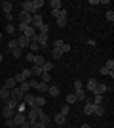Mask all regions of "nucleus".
I'll return each instance as SVG.
<instances>
[{
  "mask_svg": "<svg viewBox=\"0 0 114 128\" xmlns=\"http://www.w3.org/2000/svg\"><path fill=\"white\" fill-rule=\"evenodd\" d=\"M42 6H44V0H33V12H34V14H36ZM34 14H33V16H34Z\"/></svg>",
  "mask_w": 114,
  "mask_h": 128,
  "instance_id": "obj_19",
  "label": "nucleus"
},
{
  "mask_svg": "<svg viewBox=\"0 0 114 128\" xmlns=\"http://www.w3.org/2000/svg\"><path fill=\"white\" fill-rule=\"evenodd\" d=\"M17 111H13V109H10V107H4L2 109V115H4V118H13V115H15Z\"/></svg>",
  "mask_w": 114,
  "mask_h": 128,
  "instance_id": "obj_15",
  "label": "nucleus"
},
{
  "mask_svg": "<svg viewBox=\"0 0 114 128\" xmlns=\"http://www.w3.org/2000/svg\"><path fill=\"white\" fill-rule=\"evenodd\" d=\"M25 59H27V61H33V59H34V54H27V56H25Z\"/></svg>",
  "mask_w": 114,
  "mask_h": 128,
  "instance_id": "obj_50",
  "label": "nucleus"
},
{
  "mask_svg": "<svg viewBox=\"0 0 114 128\" xmlns=\"http://www.w3.org/2000/svg\"><path fill=\"white\" fill-rule=\"evenodd\" d=\"M29 42H31V40H29L27 36H23V34L17 38V44H19V48H21V50L23 48H29Z\"/></svg>",
  "mask_w": 114,
  "mask_h": 128,
  "instance_id": "obj_12",
  "label": "nucleus"
},
{
  "mask_svg": "<svg viewBox=\"0 0 114 128\" xmlns=\"http://www.w3.org/2000/svg\"><path fill=\"white\" fill-rule=\"evenodd\" d=\"M33 128H48V126H46L44 122H40V120H38V122H34V124H33Z\"/></svg>",
  "mask_w": 114,
  "mask_h": 128,
  "instance_id": "obj_46",
  "label": "nucleus"
},
{
  "mask_svg": "<svg viewBox=\"0 0 114 128\" xmlns=\"http://www.w3.org/2000/svg\"><path fill=\"white\" fill-rule=\"evenodd\" d=\"M33 61H34V65H38V67H42V65L46 63V59H44L42 54H34V59H33Z\"/></svg>",
  "mask_w": 114,
  "mask_h": 128,
  "instance_id": "obj_14",
  "label": "nucleus"
},
{
  "mask_svg": "<svg viewBox=\"0 0 114 128\" xmlns=\"http://www.w3.org/2000/svg\"><path fill=\"white\" fill-rule=\"evenodd\" d=\"M53 120H55V124H65V120H67V115H65V113H57Z\"/></svg>",
  "mask_w": 114,
  "mask_h": 128,
  "instance_id": "obj_17",
  "label": "nucleus"
},
{
  "mask_svg": "<svg viewBox=\"0 0 114 128\" xmlns=\"http://www.w3.org/2000/svg\"><path fill=\"white\" fill-rule=\"evenodd\" d=\"M84 88V82L82 80H74V90H82Z\"/></svg>",
  "mask_w": 114,
  "mask_h": 128,
  "instance_id": "obj_41",
  "label": "nucleus"
},
{
  "mask_svg": "<svg viewBox=\"0 0 114 128\" xmlns=\"http://www.w3.org/2000/svg\"><path fill=\"white\" fill-rule=\"evenodd\" d=\"M74 96H76V102H78V100H86V90H84V88H82V90H74Z\"/></svg>",
  "mask_w": 114,
  "mask_h": 128,
  "instance_id": "obj_22",
  "label": "nucleus"
},
{
  "mask_svg": "<svg viewBox=\"0 0 114 128\" xmlns=\"http://www.w3.org/2000/svg\"><path fill=\"white\" fill-rule=\"evenodd\" d=\"M107 19H109V21H114V12H112V10L107 12Z\"/></svg>",
  "mask_w": 114,
  "mask_h": 128,
  "instance_id": "obj_47",
  "label": "nucleus"
},
{
  "mask_svg": "<svg viewBox=\"0 0 114 128\" xmlns=\"http://www.w3.org/2000/svg\"><path fill=\"white\" fill-rule=\"evenodd\" d=\"M97 82H99V80L89 78V80H87V90H89V92H93V90H95V86H97Z\"/></svg>",
  "mask_w": 114,
  "mask_h": 128,
  "instance_id": "obj_32",
  "label": "nucleus"
},
{
  "mask_svg": "<svg viewBox=\"0 0 114 128\" xmlns=\"http://www.w3.org/2000/svg\"><path fill=\"white\" fill-rule=\"evenodd\" d=\"M6 126H8V128H15V124H13V118H6Z\"/></svg>",
  "mask_w": 114,
  "mask_h": 128,
  "instance_id": "obj_44",
  "label": "nucleus"
},
{
  "mask_svg": "<svg viewBox=\"0 0 114 128\" xmlns=\"http://www.w3.org/2000/svg\"><path fill=\"white\" fill-rule=\"evenodd\" d=\"M21 12H27V14H31L33 16L34 12H33V0H27V2H21Z\"/></svg>",
  "mask_w": 114,
  "mask_h": 128,
  "instance_id": "obj_9",
  "label": "nucleus"
},
{
  "mask_svg": "<svg viewBox=\"0 0 114 128\" xmlns=\"http://www.w3.org/2000/svg\"><path fill=\"white\" fill-rule=\"evenodd\" d=\"M38 120H40V122H44V124H46V126H48V124H49V115H48V113H40V115H38Z\"/></svg>",
  "mask_w": 114,
  "mask_h": 128,
  "instance_id": "obj_18",
  "label": "nucleus"
},
{
  "mask_svg": "<svg viewBox=\"0 0 114 128\" xmlns=\"http://www.w3.org/2000/svg\"><path fill=\"white\" fill-rule=\"evenodd\" d=\"M8 48H10L11 52H13V50H17V48H19V44H17V38H11L10 42H8Z\"/></svg>",
  "mask_w": 114,
  "mask_h": 128,
  "instance_id": "obj_33",
  "label": "nucleus"
},
{
  "mask_svg": "<svg viewBox=\"0 0 114 128\" xmlns=\"http://www.w3.org/2000/svg\"><path fill=\"white\" fill-rule=\"evenodd\" d=\"M17 86V82L13 78H6V82H4V88H8V90H11V88H15Z\"/></svg>",
  "mask_w": 114,
  "mask_h": 128,
  "instance_id": "obj_24",
  "label": "nucleus"
},
{
  "mask_svg": "<svg viewBox=\"0 0 114 128\" xmlns=\"http://www.w3.org/2000/svg\"><path fill=\"white\" fill-rule=\"evenodd\" d=\"M99 73H101V75H107V76H110V78L114 76V71H112V69H107V67H101V69H99Z\"/></svg>",
  "mask_w": 114,
  "mask_h": 128,
  "instance_id": "obj_29",
  "label": "nucleus"
},
{
  "mask_svg": "<svg viewBox=\"0 0 114 128\" xmlns=\"http://www.w3.org/2000/svg\"><path fill=\"white\" fill-rule=\"evenodd\" d=\"M31 19H33L31 14H27V12H19V21H21L23 25H31Z\"/></svg>",
  "mask_w": 114,
  "mask_h": 128,
  "instance_id": "obj_8",
  "label": "nucleus"
},
{
  "mask_svg": "<svg viewBox=\"0 0 114 128\" xmlns=\"http://www.w3.org/2000/svg\"><path fill=\"white\" fill-rule=\"evenodd\" d=\"M6 21H13V16H11V14H6Z\"/></svg>",
  "mask_w": 114,
  "mask_h": 128,
  "instance_id": "obj_52",
  "label": "nucleus"
},
{
  "mask_svg": "<svg viewBox=\"0 0 114 128\" xmlns=\"http://www.w3.org/2000/svg\"><path fill=\"white\" fill-rule=\"evenodd\" d=\"M23 36H27L29 40H34V38H36V31H34V27H31V25H29L27 29L23 31Z\"/></svg>",
  "mask_w": 114,
  "mask_h": 128,
  "instance_id": "obj_10",
  "label": "nucleus"
},
{
  "mask_svg": "<svg viewBox=\"0 0 114 128\" xmlns=\"http://www.w3.org/2000/svg\"><path fill=\"white\" fill-rule=\"evenodd\" d=\"M25 117H27V122L31 124V126H33L34 122H38V115H36V113L33 111V109H29V111H27V115H25Z\"/></svg>",
  "mask_w": 114,
  "mask_h": 128,
  "instance_id": "obj_7",
  "label": "nucleus"
},
{
  "mask_svg": "<svg viewBox=\"0 0 114 128\" xmlns=\"http://www.w3.org/2000/svg\"><path fill=\"white\" fill-rule=\"evenodd\" d=\"M74 102H76V96H74V92H72V94H69V96H67V105H72Z\"/></svg>",
  "mask_w": 114,
  "mask_h": 128,
  "instance_id": "obj_37",
  "label": "nucleus"
},
{
  "mask_svg": "<svg viewBox=\"0 0 114 128\" xmlns=\"http://www.w3.org/2000/svg\"><path fill=\"white\" fill-rule=\"evenodd\" d=\"M80 128H91V126H89V124H82Z\"/></svg>",
  "mask_w": 114,
  "mask_h": 128,
  "instance_id": "obj_54",
  "label": "nucleus"
},
{
  "mask_svg": "<svg viewBox=\"0 0 114 128\" xmlns=\"http://www.w3.org/2000/svg\"><path fill=\"white\" fill-rule=\"evenodd\" d=\"M48 92H49V96H51V98H57V96H59V88H57V86H49Z\"/></svg>",
  "mask_w": 114,
  "mask_h": 128,
  "instance_id": "obj_31",
  "label": "nucleus"
},
{
  "mask_svg": "<svg viewBox=\"0 0 114 128\" xmlns=\"http://www.w3.org/2000/svg\"><path fill=\"white\" fill-rule=\"evenodd\" d=\"M10 96L13 98V100H17V102H23L25 94L21 92V88H19V86H15V88H11V90H10Z\"/></svg>",
  "mask_w": 114,
  "mask_h": 128,
  "instance_id": "obj_1",
  "label": "nucleus"
},
{
  "mask_svg": "<svg viewBox=\"0 0 114 128\" xmlns=\"http://www.w3.org/2000/svg\"><path fill=\"white\" fill-rule=\"evenodd\" d=\"M107 90H109V86H107V84H103V82H97L95 90H93V96H103Z\"/></svg>",
  "mask_w": 114,
  "mask_h": 128,
  "instance_id": "obj_3",
  "label": "nucleus"
},
{
  "mask_svg": "<svg viewBox=\"0 0 114 128\" xmlns=\"http://www.w3.org/2000/svg\"><path fill=\"white\" fill-rule=\"evenodd\" d=\"M49 6H51V12H57V10H61V0H51L49 2Z\"/></svg>",
  "mask_w": 114,
  "mask_h": 128,
  "instance_id": "obj_23",
  "label": "nucleus"
},
{
  "mask_svg": "<svg viewBox=\"0 0 114 128\" xmlns=\"http://www.w3.org/2000/svg\"><path fill=\"white\" fill-rule=\"evenodd\" d=\"M93 105H103V96H95L93 98Z\"/></svg>",
  "mask_w": 114,
  "mask_h": 128,
  "instance_id": "obj_39",
  "label": "nucleus"
},
{
  "mask_svg": "<svg viewBox=\"0 0 114 128\" xmlns=\"http://www.w3.org/2000/svg\"><path fill=\"white\" fill-rule=\"evenodd\" d=\"M29 48H31V52H38V50H40V44L36 42V38H34V40H31V42H29Z\"/></svg>",
  "mask_w": 114,
  "mask_h": 128,
  "instance_id": "obj_27",
  "label": "nucleus"
},
{
  "mask_svg": "<svg viewBox=\"0 0 114 128\" xmlns=\"http://www.w3.org/2000/svg\"><path fill=\"white\" fill-rule=\"evenodd\" d=\"M19 103L17 100H13V98H10V100H4V107H10V109H13V111H17L19 109Z\"/></svg>",
  "mask_w": 114,
  "mask_h": 128,
  "instance_id": "obj_4",
  "label": "nucleus"
},
{
  "mask_svg": "<svg viewBox=\"0 0 114 128\" xmlns=\"http://www.w3.org/2000/svg\"><path fill=\"white\" fill-rule=\"evenodd\" d=\"M23 122H27L25 113H15V115H13V124H15V126H21Z\"/></svg>",
  "mask_w": 114,
  "mask_h": 128,
  "instance_id": "obj_5",
  "label": "nucleus"
},
{
  "mask_svg": "<svg viewBox=\"0 0 114 128\" xmlns=\"http://www.w3.org/2000/svg\"><path fill=\"white\" fill-rule=\"evenodd\" d=\"M65 52H71V44H63V54H65Z\"/></svg>",
  "mask_w": 114,
  "mask_h": 128,
  "instance_id": "obj_49",
  "label": "nucleus"
},
{
  "mask_svg": "<svg viewBox=\"0 0 114 128\" xmlns=\"http://www.w3.org/2000/svg\"><path fill=\"white\" fill-rule=\"evenodd\" d=\"M44 103H46V98L34 96V105H36V107H44Z\"/></svg>",
  "mask_w": 114,
  "mask_h": 128,
  "instance_id": "obj_26",
  "label": "nucleus"
},
{
  "mask_svg": "<svg viewBox=\"0 0 114 128\" xmlns=\"http://www.w3.org/2000/svg\"><path fill=\"white\" fill-rule=\"evenodd\" d=\"M31 73H33V78H36V76H40V75H42L44 71H42V67H38V65H34L33 69H31Z\"/></svg>",
  "mask_w": 114,
  "mask_h": 128,
  "instance_id": "obj_25",
  "label": "nucleus"
},
{
  "mask_svg": "<svg viewBox=\"0 0 114 128\" xmlns=\"http://www.w3.org/2000/svg\"><path fill=\"white\" fill-rule=\"evenodd\" d=\"M23 103L31 109V107L34 105V94H29V92H27V94H25V98H23Z\"/></svg>",
  "mask_w": 114,
  "mask_h": 128,
  "instance_id": "obj_11",
  "label": "nucleus"
},
{
  "mask_svg": "<svg viewBox=\"0 0 114 128\" xmlns=\"http://www.w3.org/2000/svg\"><path fill=\"white\" fill-rule=\"evenodd\" d=\"M51 56H53V59H61L63 58V48H53L51 50Z\"/></svg>",
  "mask_w": 114,
  "mask_h": 128,
  "instance_id": "obj_21",
  "label": "nucleus"
},
{
  "mask_svg": "<svg viewBox=\"0 0 114 128\" xmlns=\"http://www.w3.org/2000/svg\"><path fill=\"white\" fill-rule=\"evenodd\" d=\"M61 113H65V115H67V113H69V105H63V109H61Z\"/></svg>",
  "mask_w": 114,
  "mask_h": 128,
  "instance_id": "obj_53",
  "label": "nucleus"
},
{
  "mask_svg": "<svg viewBox=\"0 0 114 128\" xmlns=\"http://www.w3.org/2000/svg\"><path fill=\"white\" fill-rule=\"evenodd\" d=\"M44 23V17L40 16V14H34L33 19H31V27H34V29H38V27Z\"/></svg>",
  "mask_w": 114,
  "mask_h": 128,
  "instance_id": "obj_6",
  "label": "nucleus"
},
{
  "mask_svg": "<svg viewBox=\"0 0 114 128\" xmlns=\"http://www.w3.org/2000/svg\"><path fill=\"white\" fill-rule=\"evenodd\" d=\"M38 31H40V32H48V31H49V27H48V23H42V25L38 27Z\"/></svg>",
  "mask_w": 114,
  "mask_h": 128,
  "instance_id": "obj_40",
  "label": "nucleus"
},
{
  "mask_svg": "<svg viewBox=\"0 0 114 128\" xmlns=\"http://www.w3.org/2000/svg\"><path fill=\"white\" fill-rule=\"evenodd\" d=\"M13 58H21V48H17V50H13Z\"/></svg>",
  "mask_w": 114,
  "mask_h": 128,
  "instance_id": "obj_48",
  "label": "nucleus"
},
{
  "mask_svg": "<svg viewBox=\"0 0 114 128\" xmlns=\"http://www.w3.org/2000/svg\"><path fill=\"white\" fill-rule=\"evenodd\" d=\"M105 67H107V69H112V71H114V59L110 58L109 61H107V65H105Z\"/></svg>",
  "mask_w": 114,
  "mask_h": 128,
  "instance_id": "obj_43",
  "label": "nucleus"
},
{
  "mask_svg": "<svg viewBox=\"0 0 114 128\" xmlns=\"http://www.w3.org/2000/svg\"><path fill=\"white\" fill-rule=\"evenodd\" d=\"M63 44H65V42H63L61 38H57V40L53 42V48H63Z\"/></svg>",
  "mask_w": 114,
  "mask_h": 128,
  "instance_id": "obj_42",
  "label": "nucleus"
},
{
  "mask_svg": "<svg viewBox=\"0 0 114 128\" xmlns=\"http://www.w3.org/2000/svg\"><path fill=\"white\" fill-rule=\"evenodd\" d=\"M13 80H15V82H17V86H19L21 82H25L27 78H25V75H23V71H21V73H17V75L13 76Z\"/></svg>",
  "mask_w": 114,
  "mask_h": 128,
  "instance_id": "obj_30",
  "label": "nucleus"
},
{
  "mask_svg": "<svg viewBox=\"0 0 114 128\" xmlns=\"http://www.w3.org/2000/svg\"><path fill=\"white\" fill-rule=\"evenodd\" d=\"M0 42H2V31H0Z\"/></svg>",
  "mask_w": 114,
  "mask_h": 128,
  "instance_id": "obj_56",
  "label": "nucleus"
},
{
  "mask_svg": "<svg viewBox=\"0 0 114 128\" xmlns=\"http://www.w3.org/2000/svg\"><path fill=\"white\" fill-rule=\"evenodd\" d=\"M40 80L46 82V84H49V73H42V75H40Z\"/></svg>",
  "mask_w": 114,
  "mask_h": 128,
  "instance_id": "obj_38",
  "label": "nucleus"
},
{
  "mask_svg": "<svg viewBox=\"0 0 114 128\" xmlns=\"http://www.w3.org/2000/svg\"><path fill=\"white\" fill-rule=\"evenodd\" d=\"M6 32H8V34H13V32H15V25H13V23H8V25H6Z\"/></svg>",
  "mask_w": 114,
  "mask_h": 128,
  "instance_id": "obj_36",
  "label": "nucleus"
},
{
  "mask_svg": "<svg viewBox=\"0 0 114 128\" xmlns=\"http://www.w3.org/2000/svg\"><path fill=\"white\" fill-rule=\"evenodd\" d=\"M55 21H57V27H61V29L67 25V19H55Z\"/></svg>",
  "mask_w": 114,
  "mask_h": 128,
  "instance_id": "obj_45",
  "label": "nucleus"
},
{
  "mask_svg": "<svg viewBox=\"0 0 114 128\" xmlns=\"http://www.w3.org/2000/svg\"><path fill=\"white\" fill-rule=\"evenodd\" d=\"M19 88H21V92H23V94H27V92L31 90V84H29V80H25V82H21V84H19Z\"/></svg>",
  "mask_w": 114,
  "mask_h": 128,
  "instance_id": "obj_34",
  "label": "nucleus"
},
{
  "mask_svg": "<svg viewBox=\"0 0 114 128\" xmlns=\"http://www.w3.org/2000/svg\"><path fill=\"white\" fill-rule=\"evenodd\" d=\"M0 98H2V102H4V100H10V90H8V88H4V86H2V88H0Z\"/></svg>",
  "mask_w": 114,
  "mask_h": 128,
  "instance_id": "obj_20",
  "label": "nucleus"
},
{
  "mask_svg": "<svg viewBox=\"0 0 114 128\" xmlns=\"http://www.w3.org/2000/svg\"><path fill=\"white\" fill-rule=\"evenodd\" d=\"M51 69H53V63H51V61H46V63L42 65V71H44V73H49Z\"/></svg>",
  "mask_w": 114,
  "mask_h": 128,
  "instance_id": "obj_35",
  "label": "nucleus"
},
{
  "mask_svg": "<svg viewBox=\"0 0 114 128\" xmlns=\"http://www.w3.org/2000/svg\"><path fill=\"white\" fill-rule=\"evenodd\" d=\"M93 115H95V117H103L105 115V107L103 105H93Z\"/></svg>",
  "mask_w": 114,
  "mask_h": 128,
  "instance_id": "obj_16",
  "label": "nucleus"
},
{
  "mask_svg": "<svg viewBox=\"0 0 114 128\" xmlns=\"http://www.w3.org/2000/svg\"><path fill=\"white\" fill-rule=\"evenodd\" d=\"M2 61H4V56H2V54H0V63H2Z\"/></svg>",
  "mask_w": 114,
  "mask_h": 128,
  "instance_id": "obj_55",
  "label": "nucleus"
},
{
  "mask_svg": "<svg viewBox=\"0 0 114 128\" xmlns=\"http://www.w3.org/2000/svg\"><path fill=\"white\" fill-rule=\"evenodd\" d=\"M27 27H29V25H23V23H19V27H17V29H19V31L23 32V31H25V29H27Z\"/></svg>",
  "mask_w": 114,
  "mask_h": 128,
  "instance_id": "obj_51",
  "label": "nucleus"
},
{
  "mask_svg": "<svg viewBox=\"0 0 114 128\" xmlns=\"http://www.w3.org/2000/svg\"><path fill=\"white\" fill-rule=\"evenodd\" d=\"M36 42L40 44V48H46V46H48V32H38Z\"/></svg>",
  "mask_w": 114,
  "mask_h": 128,
  "instance_id": "obj_2",
  "label": "nucleus"
},
{
  "mask_svg": "<svg viewBox=\"0 0 114 128\" xmlns=\"http://www.w3.org/2000/svg\"><path fill=\"white\" fill-rule=\"evenodd\" d=\"M11 8H13L11 2H2V10H4V14H11Z\"/></svg>",
  "mask_w": 114,
  "mask_h": 128,
  "instance_id": "obj_28",
  "label": "nucleus"
},
{
  "mask_svg": "<svg viewBox=\"0 0 114 128\" xmlns=\"http://www.w3.org/2000/svg\"><path fill=\"white\" fill-rule=\"evenodd\" d=\"M15 128H21V126H15Z\"/></svg>",
  "mask_w": 114,
  "mask_h": 128,
  "instance_id": "obj_57",
  "label": "nucleus"
},
{
  "mask_svg": "<svg viewBox=\"0 0 114 128\" xmlns=\"http://www.w3.org/2000/svg\"><path fill=\"white\" fill-rule=\"evenodd\" d=\"M51 16L55 17V19H67V10H57V12H51Z\"/></svg>",
  "mask_w": 114,
  "mask_h": 128,
  "instance_id": "obj_13",
  "label": "nucleus"
}]
</instances>
